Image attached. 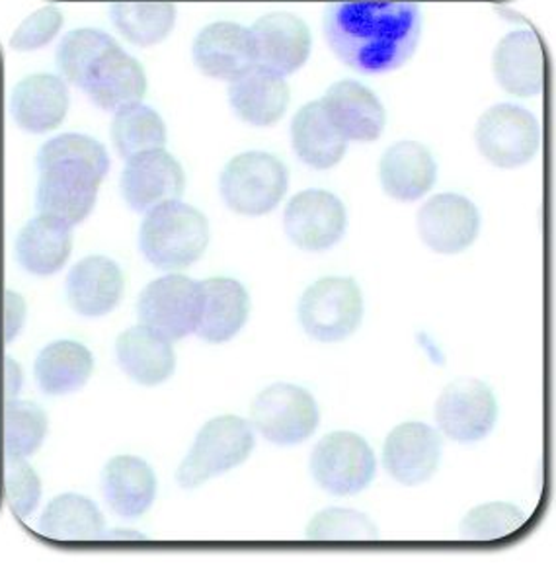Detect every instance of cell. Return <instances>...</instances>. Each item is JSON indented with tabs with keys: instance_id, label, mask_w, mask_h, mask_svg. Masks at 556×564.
Segmentation results:
<instances>
[{
	"instance_id": "obj_1",
	"label": "cell",
	"mask_w": 556,
	"mask_h": 564,
	"mask_svg": "<svg viewBox=\"0 0 556 564\" xmlns=\"http://www.w3.org/2000/svg\"><path fill=\"white\" fill-rule=\"evenodd\" d=\"M419 34L416 0H330L326 7V42L338 59L363 75L403 67Z\"/></svg>"
},
{
	"instance_id": "obj_2",
	"label": "cell",
	"mask_w": 556,
	"mask_h": 564,
	"mask_svg": "<svg viewBox=\"0 0 556 564\" xmlns=\"http://www.w3.org/2000/svg\"><path fill=\"white\" fill-rule=\"evenodd\" d=\"M209 245L206 215L181 199L154 207L139 231V248L161 270H184L196 264Z\"/></svg>"
},
{
	"instance_id": "obj_3",
	"label": "cell",
	"mask_w": 556,
	"mask_h": 564,
	"mask_svg": "<svg viewBox=\"0 0 556 564\" xmlns=\"http://www.w3.org/2000/svg\"><path fill=\"white\" fill-rule=\"evenodd\" d=\"M257 445L252 426L240 416H219L199 430L176 479L182 488L201 487L204 482L239 467Z\"/></svg>"
},
{
	"instance_id": "obj_4",
	"label": "cell",
	"mask_w": 556,
	"mask_h": 564,
	"mask_svg": "<svg viewBox=\"0 0 556 564\" xmlns=\"http://www.w3.org/2000/svg\"><path fill=\"white\" fill-rule=\"evenodd\" d=\"M290 186V174L274 154L252 151L239 154L225 166L219 189L232 212L249 217L274 212Z\"/></svg>"
},
{
	"instance_id": "obj_5",
	"label": "cell",
	"mask_w": 556,
	"mask_h": 564,
	"mask_svg": "<svg viewBox=\"0 0 556 564\" xmlns=\"http://www.w3.org/2000/svg\"><path fill=\"white\" fill-rule=\"evenodd\" d=\"M361 318L363 297L351 278L318 280L301 297V325L318 343H342L360 328Z\"/></svg>"
},
{
	"instance_id": "obj_6",
	"label": "cell",
	"mask_w": 556,
	"mask_h": 564,
	"mask_svg": "<svg viewBox=\"0 0 556 564\" xmlns=\"http://www.w3.org/2000/svg\"><path fill=\"white\" fill-rule=\"evenodd\" d=\"M204 307L201 282L186 275H164L149 283L139 295L141 325L166 340H181L196 333Z\"/></svg>"
},
{
	"instance_id": "obj_7",
	"label": "cell",
	"mask_w": 556,
	"mask_h": 564,
	"mask_svg": "<svg viewBox=\"0 0 556 564\" xmlns=\"http://www.w3.org/2000/svg\"><path fill=\"white\" fill-rule=\"evenodd\" d=\"M475 139L488 163L500 169H517L533 161L539 151L541 126L525 108L498 104L480 118Z\"/></svg>"
},
{
	"instance_id": "obj_8",
	"label": "cell",
	"mask_w": 556,
	"mask_h": 564,
	"mask_svg": "<svg viewBox=\"0 0 556 564\" xmlns=\"http://www.w3.org/2000/svg\"><path fill=\"white\" fill-rule=\"evenodd\" d=\"M317 401L303 387L275 383L258 394L252 404V426L275 445H297L317 432Z\"/></svg>"
},
{
	"instance_id": "obj_9",
	"label": "cell",
	"mask_w": 556,
	"mask_h": 564,
	"mask_svg": "<svg viewBox=\"0 0 556 564\" xmlns=\"http://www.w3.org/2000/svg\"><path fill=\"white\" fill-rule=\"evenodd\" d=\"M375 470L373 449L353 432L328 434L310 455V473L330 495H358L371 485Z\"/></svg>"
},
{
	"instance_id": "obj_10",
	"label": "cell",
	"mask_w": 556,
	"mask_h": 564,
	"mask_svg": "<svg viewBox=\"0 0 556 564\" xmlns=\"http://www.w3.org/2000/svg\"><path fill=\"white\" fill-rule=\"evenodd\" d=\"M498 402L492 389L472 377L455 379L436 402L437 426L457 444H477L497 424Z\"/></svg>"
},
{
	"instance_id": "obj_11",
	"label": "cell",
	"mask_w": 556,
	"mask_h": 564,
	"mask_svg": "<svg viewBox=\"0 0 556 564\" xmlns=\"http://www.w3.org/2000/svg\"><path fill=\"white\" fill-rule=\"evenodd\" d=\"M102 180L86 164H50L37 184V212L75 227L92 214Z\"/></svg>"
},
{
	"instance_id": "obj_12",
	"label": "cell",
	"mask_w": 556,
	"mask_h": 564,
	"mask_svg": "<svg viewBox=\"0 0 556 564\" xmlns=\"http://www.w3.org/2000/svg\"><path fill=\"white\" fill-rule=\"evenodd\" d=\"M348 214L338 197L326 189H303L285 207L283 229L295 247L323 252L346 235Z\"/></svg>"
},
{
	"instance_id": "obj_13",
	"label": "cell",
	"mask_w": 556,
	"mask_h": 564,
	"mask_svg": "<svg viewBox=\"0 0 556 564\" xmlns=\"http://www.w3.org/2000/svg\"><path fill=\"white\" fill-rule=\"evenodd\" d=\"M120 186L121 196L133 212L149 214L154 207L181 199L186 176L171 153L156 149L129 159Z\"/></svg>"
},
{
	"instance_id": "obj_14",
	"label": "cell",
	"mask_w": 556,
	"mask_h": 564,
	"mask_svg": "<svg viewBox=\"0 0 556 564\" xmlns=\"http://www.w3.org/2000/svg\"><path fill=\"white\" fill-rule=\"evenodd\" d=\"M479 231V209L461 194H437L418 212L419 237L437 254H459Z\"/></svg>"
},
{
	"instance_id": "obj_15",
	"label": "cell",
	"mask_w": 556,
	"mask_h": 564,
	"mask_svg": "<svg viewBox=\"0 0 556 564\" xmlns=\"http://www.w3.org/2000/svg\"><path fill=\"white\" fill-rule=\"evenodd\" d=\"M252 32L257 67L280 77L293 75L308 61L313 37L307 24L290 12H272L260 18Z\"/></svg>"
},
{
	"instance_id": "obj_16",
	"label": "cell",
	"mask_w": 556,
	"mask_h": 564,
	"mask_svg": "<svg viewBox=\"0 0 556 564\" xmlns=\"http://www.w3.org/2000/svg\"><path fill=\"white\" fill-rule=\"evenodd\" d=\"M441 462V437L422 422L394 427L383 447L386 473L404 487H416L436 475Z\"/></svg>"
},
{
	"instance_id": "obj_17",
	"label": "cell",
	"mask_w": 556,
	"mask_h": 564,
	"mask_svg": "<svg viewBox=\"0 0 556 564\" xmlns=\"http://www.w3.org/2000/svg\"><path fill=\"white\" fill-rule=\"evenodd\" d=\"M194 63L206 77L237 80L257 67L252 32L235 22L209 24L194 42Z\"/></svg>"
},
{
	"instance_id": "obj_18",
	"label": "cell",
	"mask_w": 556,
	"mask_h": 564,
	"mask_svg": "<svg viewBox=\"0 0 556 564\" xmlns=\"http://www.w3.org/2000/svg\"><path fill=\"white\" fill-rule=\"evenodd\" d=\"M80 88L98 108L118 111L141 102L146 93V75L135 57L113 43L88 70Z\"/></svg>"
},
{
	"instance_id": "obj_19",
	"label": "cell",
	"mask_w": 556,
	"mask_h": 564,
	"mask_svg": "<svg viewBox=\"0 0 556 564\" xmlns=\"http://www.w3.org/2000/svg\"><path fill=\"white\" fill-rule=\"evenodd\" d=\"M328 118L348 141L371 143L385 129V108L368 86L356 80L334 83L323 98Z\"/></svg>"
},
{
	"instance_id": "obj_20",
	"label": "cell",
	"mask_w": 556,
	"mask_h": 564,
	"mask_svg": "<svg viewBox=\"0 0 556 564\" xmlns=\"http://www.w3.org/2000/svg\"><path fill=\"white\" fill-rule=\"evenodd\" d=\"M69 88L55 75H32L12 93L10 111L20 129L45 133L59 128L69 111Z\"/></svg>"
},
{
	"instance_id": "obj_21",
	"label": "cell",
	"mask_w": 556,
	"mask_h": 564,
	"mask_svg": "<svg viewBox=\"0 0 556 564\" xmlns=\"http://www.w3.org/2000/svg\"><path fill=\"white\" fill-rule=\"evenodd\" d=\"M492 69L508 95L530 98L541 95L545 83V55L533 32H512L498 43Z\"/></svg>"
},
{
	"instance_id": "obj_22",
	"label": "cell",
	"mask_w": 556,
	"mask_h": 564,
	"mask_svg": "<svg viewBox=\"0 0 556 564\" xmlns=\"http://www.w3.org/2000/svg\"><path fill=\"white\" fill-rule=\"evenodd\" d=\"M123 295L120 265L106 257L80 260L67 275L70 307L83 317H103L118 307Z\"/></svg>"
},
{
	"instance_id": "obj_23",
	"label": "cell",
	"mask_w": 556,
	"mask_h": 564,
	"mask_svg": "<svg viewBox=\"0 0 556 564\" xmlns=\"http://www.w3.org/2000/svg\"><path fill=\"white\" fill-rule=\"evenodd\" d=\"M381 186L396 202H418L434 188L437 164L428 149L416 141H401L386 149L379 164Z\"/></svg>"
},
{
	"instance_id": "obj_24",
	"label": "cell",
	"mask_w": 556,
	"mask_h": 564,
	"mask_svg": "<svg viewBox=\"0 0 556 564\" xmlns=\"http://www.w3.org/2000/svg\"><path fill=\"white\" fill-rule=\"evenodd\" d=\"M229 102L240 120L254 128H270L282 120L290 106V86L285 78L262 67H252L232 80Z\"/></svg>"
},
{
	"instance_id": "obj_25",
	"label": "cell",
	"mask_w": 556,
	"mask_h": 564,
	"mask_svg": "<svg viewBox=\"0 0 556 564\" xmlns=\"http://www.w3.org/2000/svg\"><path fill=\"white\" fill-rule=\"evenodd\" d=\"M201 290L204 307L197 336L206 343H229L249 321V291L232 278H209L201 282Z\"/></svg>"
},
{
	"instance_id": "obj_26",
	"label": "cell",
	"mask_w": 556,
	"mask_h": 564,
	"mask_svg": "<svg viewBox=\"0 0 556 564\" xmlns=\"http://www.w3.org/2000/svg\"><path fill=\"white\" fill-rule=\"evenodd\" d=\"M120 368L141 386H161L176 369V354L171 340L145 325L133 326L120 334L116 343Z\"/></svg>"
},
{
	"instance_id": "obj_27",
	"label": "cell",
	"mask_w": 556,
	"mask_h": 564,
	"mask_svg": "<svg viewBox=\"0 0 556 564\" xmlns=\"http://www.w3.org/2000/svg\"><path fill=\"white\" fill-rule=\"evenodd\" d=\"M293 151L310 169L326 171L340 163L348 151V139L336 129L323 100L303 106L292 123Z\"/></svg>"
},
{
	"instance_id": "obj_28",
	"label": "cell",
	"mask_w": 556,
	"mask_h": 564,
	"mask_svg": "<svg viewBox=\"0 0 556 564\" xmlns=\"http://www.w3.org/2000/svg\"><path fill=\"white\" fill-rule=\"evenodd\" d=\"M103 496L121 518H139L153 506L156 477L135 455L113 457L102 473Z\"/></svg>"
},
{
	"instance_id": "obj_29",
	"label": "cell",
	"mask_w": 556,
	"mask_h": 564,
	"mask_svg": "<svg viewBox=\"0 0 556 564\" xmlns=\"http://www.w3.org/2000/svg\"><path fill=\"white\" fill-rule=\"evenodd\" d=\"M73 227L47 215H37L20 231L17 258L35 275L57 274L73 252Z\"/></svg>"
},
{
	"instance_id": "obj_30",
	"label": "cell",
	"mask_w": 556,
	"mask_h": 564,
	"mask_svg": "<svg viewBox=\"0 0 556 564\" xmlns=\"http://www.w3.org/2000/svg\"><path fill=\"white\" fill-rule=\"evenodd\" d=\"M34 371L43 393L59 397L86 386L95 371V358L83 344L59 340L40 351Z\"/></svg>"
},
{
	"instance_id": "obj_31",
	"label": "cell",
	"mask_w": 556,
	"mask_h": 564,
	"mask_svg": "<svg viewBox=\"0 0 556 564\" xmlns=\"http://www.w3.org/2000/svg\"><path fill=\"white\" fill-rule=\"evenodd\" d=\"M111 22L126 40L141 47L164 42L176 24L174 0H111Z\"/></svg>"
},
{
	"instance_id": "obj_32",
	"label": "cell",
	"mask_w": 556,
	"mask_h": 564,
	"mask_svg": "<svg viewBox=\"0 0 556 564\" xmlns=\"http://www.w3.org/2000/svg\"><path fill=\"white\" fill-rule=\"evenodd\" d=\"M40 531L55 541H96L102 538L103 518L86 496L61 495L42 513Z\"/></svg>"
},
{
	"instance_id": "obj_33",
	"label": "cell",
	"mask_w": 556,
	"mask_h": 564,
	"mask_svg": "<svg viewBox=\"0 0 556 564\" xmlns=\"http://www.w3.org/2000/svg\"><path fill=\"white\" fill-rule=\"evenodd\" d=\"M45 412L28 401H7L0 406V454L4 459H26L47 436Z\"/></svg>"
},
{
	"instance_id": "obj_34",
	"label": "cell",
	"mask_w": 556,
	"mask_h": 564,
	"mask_svg": "<svg viewBox=\"0 0 556 564\" xmlns=\"http://www.w3.org/2000/svg\"><path fill=\"white\" fill-rule=\"evenodd\" d=\"M111 139L123 159L164 149L166 126L163 118L145 104H131L116 111L111 123Z\"/></svg>"
},
{
	"instance_id": "obj_35",
	"label": "cell",
	"mask_w": 556,
	"mask_h": 564,
	"mask_svg": "<svg viewBox=\"0 0 556 564\" xmlns=\"http://www.w3.org/2000/svg\"><path fill=\"white\" fill-rule=\"evenodd\" d=\"M113 43V37L102 30H73L63 37L57 47V67L61 75L65 80H69L70 85L80 88L88 70L95 67L96 61L100 59V55Z\"/></svg>"
},
{
	"instance_id": "obj_36",
	"label": "cell",
	"mask_w": 556,
	"mask_h": 564,
	"mask_svg": "<svg viewBox=\"0 0 556 564\" xmlns=\"http://www.w3.org/2000/svg\"><path fill=\"white\" fill-rule=\"evenodd\" d=\"M55 163L86 164L98 172L102 178H106V174L110 171V156L106 147L100 141L80 133H63L59 138L47 141L40 149L37 154L40 171Z\"/></svg>"
},
{
	"instance_id": "obj_37",
	"label": "cell",
	"mask_w": 556,
	"mask_h": 564,
	"mask_svg": "<svg viewBox=\"0 0 556 564\" xmlns=\"http://www.w3.org/2000/svg\"><path fill=\"white\" fill-rule=\"evenodd\" d=\"M525 513L508 502L477 506L462 518L461 538L467 541H497L520 531Z\"/></svg>"
},
{
	"instance_id": "obj_38",
	"label": "cell",
	"mask_w": 556,
	"mask_h": 564,
	"mask_svg": "<svg viewBox=\"0 0 556 564\" xmlns=\"http://www.w3.org/2000/svg\"><path fill=\"white\" fill-rule=\"evenodd\" d=\"M307 538L313 541H371L379 538V531L366 513L328 508L310 520Z\"/></svg>"
},
{
	"instance_id": "obj_39",
	"label": "cell",
	"mask_w": 556,
	"mask_h": 564,
	"mask_svg": "<svg viewBox=\"0 0 556 564\" xmlns=\"http://www.w3.org/2000/svg\"><path fill=\"white\" fill-rule=\"evenodd\" d=\"M4 500L18 518H28L42 500V480L24 459H4Z\"/></svg>"
},
{
	"instance_id": "obj_40",
	"label": "cell",
	"mask_w": 556,
	"mask_h": 564,
	"mask_svg": "<svg viewBox=\"0 0 556 564\" xmlns=\"http://www.w3.org/2000/svg\"><path fill=\"white\" fill-rule=\"evenodd\" d=\"M63 28V14L55 7H45L28 17L10 40L17 52H35L55 40Z\"/></svg>"
},
{
	"instance_id": "obj_41",
	"label": "cell",
	"mask_w": 556,
	"mask_h": 564,
	"mask_svg": "<svg viewBox=\"0 0 556 564\" xmlns=\"http://www.w3.org/2000/svg\"><path fill=\"white\" fill-rule=\"evenodd\" d=\"M26 323V301L14 291H0V344H10Z\"/></svg>"
},
{
	"instance_id": "obj_42",
	"label": "cell",
	"mask_w": 556,
	"mask_h": 564,
	"mask_svg": "<svg viewBox=\"0 0 556 564\" xmlns=\"http://www.w3.org/2000/svg\"><path fill=\"white\" fill-rule=\"evenodd\" d=\"M24 386V371L17 359L0 354V406L12 401Z\"/></svg>"
}]
</instances>
